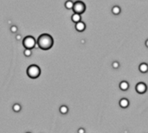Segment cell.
I'll use <instances>...</instances> for the list:
<instances>
[{"mask_svg": "<svg viewBox=\"0 0 148 133\" xmlns=\"http://www.w3.org/2000/svg\"><path fill=\"white\" fill-rule=\"evenodd\" d=\"M37 45L40 49L44 50H49L53 46L54 40L53 37L49 34H42L37 39Z\"/></svg>", "mask_w": 148, "mask_h": 133, "instance_id": "6da1fadb", "label": "cell"}, {"mask_svg": "<svg viewBox=\"0 0 148 133\" xmlns=\"http://www.w3.org/2000/svg\"><path fill=\"white\" fill-rule=\"evenodd\" d=\"M41 74V70L39 68V66H37V65H31L28 67L27 69V75L29 78L35 79L37 78Z\"/></svg>", "mask_w": 148, "mask_h": 133, "instance_id": "7a4b0ae2", "label": "cell"}, {"mask_svg": "<svg viewBox=\"0 0 148 133\" xmlns=\"http://www.w3.org/2000/svg\"><path fill=\"white\" fill-rule=\"evenodd\" d=\"M37 44V41L31 36H27L24 38L23 40V45L24 46L25 49H29V50H31V49L35 48V45Z\"/></svg>", "mask_w": 148, "mask_h": 133, "instance_id": "3957f363", "label": "cell"}, {"mask_svg": "<svg viewBox=\"0 0 148 133\" xmlns=\"http://www.w3.org/2000/svg\"><path fill=\"white\" fill-rule=\"evenodd\" d=\"M72 9H73L74 11V13L81 15L86 11V5H85L84 3L81 2V1H77V2L74 3Z\"/></svg>", "mask_w": 148, "mask_h": 133, "instance_id": "277c9868", "label": "cell"}, {"mask_svg": "<svg viewBox=\"0 0 148 133\" xmlns=\"http://www.w3.org/2000/svg\"><path fill=\"white\" fill-rule=\"evenodd\" d=\"M136 91H137L138 93H139V94H144L145 92L146 91V85L145 83H137V85H136Z\"/></svg>", "mask_w": 148, "mask_h": 133, "instance_id": "5b68a950", "label": "cell"}, {"mask_svg": "<svg viewBox=\"0 0 148 133\" xmlns=\"http://www.w3.org/2000/svg\"><path fill=\"white\" fill-rule=\"evenodd\" d=\"M75 29H76L77 32H81L86 29V24H85L83 22H81V21H80V22L75 24Z\"/></svg>", "mask_w": 148, "mask_h": 133, "instance_id": "8992f818", "label": "cell"}, {"mask_svg": "<svg viewBox=\"0 0 148 133\" xmlns=\"http://www.w3.org/2000/svg\"><path fill=\"white\" fill-rule=\"evenodd\" d=\"M128 105H129V101H128L126 98H122V99H121V101H120V106H121V108H126L128 107Z\"/></svg>", "mask_w": 148, "mask_h": 133, "instance_id": "52a82bcc", "label": "cell"}, {"mask_svg": "<svg viewBox=\"0 0 148 133\" xmlns=\"http://www.w3.org/2000/svg\"><path fill=\"white\" fill-rule=\"evenodd\" d=\"M71 19L72 21H73L74 23H78L81 21V15L79 14H76V13H74L73 15H72V17H71Z\"/></svg>", "mask_w": 148, "mask_h": 133, "instance_id": "ba28073f", "label": "cell"}, {"mask_svg": "<svg viewBox=\"0 0 148 133\" xmlns=\"http://www.w3.org/2000/svg\"><path fill=\"white\" fill-rule=\"evenodd\" d=\"M120 88H121V90H122V91H126V90L129 88V84H128L127 82L122 81L120 83Z\"/></svg>", "mask_w": 148, "mask_h": 133, "instance_id": "9c48e42d", "label": "cell"}, {"mask_svg": "<svg viewBox=\"0 0 148 133\" xmlns=\"http://www.w3.org/2000/svg\"><path fill=\"white\" fill-rule=\"evenodd\" d=\"M139 71H140V72H142V73H146V72L148 70V66H147V65H146V64L143 63V64H141V65H139Z\"/></svg>", "mask_w": 148, "mask_h": 133, "instance_id": "30bf717a", "label": "cell"}, {"mask_svg": "<svg viewBox=\"0 0 148 133\" xmlns=\"http://www.w3.org/2000/svg\"><path fill=\"white\" fill-rule=\"evenodd\" d=\"M112 12H113L114 15H119L120 13H121V8H120L118 5L113 6V9H112Z\"/></svg>", "mask_w": 148, "mask_h": 133, "instance_id": "8fae6325", "label": "cell"}, {"mask_svg": "<svg viewBox=\"0 0 148 133\" xmlns=\"http://www.w3.org/2000/svg\"><path fill=\"white\" fill-rule=\"evenodd\" d=\"M73 4L74 3L72 2V1H70V0H68V1H66L65 2V7L67 8L68 10H70L73 8Z\"/></svg>", "mask_w": 148, "mask_h": 133, "instance_id": "7c38bea8", "label": "cell"}, {"mask_svg": "<svg viewBox=\"0 0 148 133\" xmlns=\"http://www.w3.org/2000/svg\"><path fill=\"white\" fill-rule=\"evenodd\" d=\"M68 107H67V106L62 105L60 107V112L62 113V114H67V113H68Z\"/></svg>", "mask_w": 148, "mask_h": 133, "instance_id": "4fadbf2b", "label": "cell"}, {"mask_svg": "<svg viewBox=\"0 0 148 133\" xmlns=\"http://www.w3.org/2000/svg\"><path fill=\"white\" fill-rule=\"evenodd\" d=\"M12 109L15 112H18V111H21V105L19 104V103H15L14 105H13Z\"/></svg>", "mask_w": 148, "mask_h": 133, "instance_id": "5bb4252c", "label": "cell"}, {"mask_svg": "<svg viewBox=\"0 0 148 133\" xmlns=\"http://www.w3.org/2000/svg\"><path fill=\"white\" fill-rule=\"evenodd\" d=\"M24 54L26 56V57H30L32 52H31V50H29V49H25L24 51Z\"/></svg>", "mask_w": 148, "mask_h": 133, "instance_id": "9a60e30c", "label": "cell"}, {"mask_svg": "<svg viewBox=\"0 0 148 133\" xmlns=\"http://www.w3.org/2000/svg\"><path fill=\"white\" fill-rule=\"evenodd\" d=\"M11 32H12V33H16V32H17V27L15 25H12L11 27Z\"/></svg>", "mask_w": 148, "mask_h": 133, "instance_id": "2e32d148", "label": "cell"}, {"mask_svg": "<svg viewBox=\"0 0 148 133\" xmlns=\"http://www.w3.org/2000/svg\"><path fill=\"white\" fill-rule=\"evenodd\" d=\"M113 67L114 69H117V68H119V66H120V64H119V62H117V61H114L113 63Z\"/></svg>", "mask_w": 148, "mask_h": 133, "instance_id": "e0dca14e", "label": "cell"}, {"mask_svg": "<svg viewBox=\"0 0 148 133\" xmlns=\"http://www.w3.org/2000/svg\"><path fill=\"white\" fill-rule=\"evenodd\" d=\"M78 133H85V130L83 128H80L78 130Z\"/></svg>", "mask_w": 148, "mask_h": 133, "instance_id": "ac0fdd59", "label": "cell"}, {"mask_svg": "<svg viewBox=\"0 0 148 133\" xmlns=\"http://www.w3.org/2000/svg\"><path fill=\"white\" fill-rule=\"evenodd\" d=\"M21 37H21L20 35H16V40H20Z\"/></svg>", "mask_w": 148, "mask_h": 133, "instance_id": "d6986e66", "label": "cell"}, {"mask_svg": "<svg viewBox=\"0 0 148 133\" xmlns=\"http://www.w3.org/2000/svg\"><path fill=\"white\" fill-rule=\"evenodd\" d=\"M146 46H148V41L147 40H146Z\"/></svg>", "mask_w": 148, "mask_h": 133, "instance_id": "ffe728a7", "label": "cell"}, {"mask_svg": "<svg viewBox=\"0 0 148 133\" xmlns=\"http://www.w3.org/2000/svg\"><path fill=\"white\" fill-rule=\"evenodd\" d=\"M27 133H30V132H27Z\"/></svg>", "mask_w": 148, "mask_h": 133, "instance_id": "44dd1931", "label": "cell"}]
</instances>
